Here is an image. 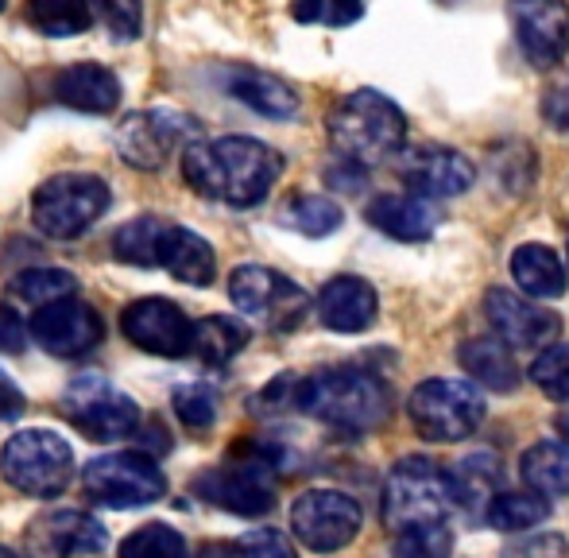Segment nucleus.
Masks as SVG:
<instances>
[{"mask_svg":"<svg viewBox=\"0 0 569 558\" xmlns=\"http://www.w3.org/2000/svg\"><path fill=\"white\" fill-rule=\"evenodd\" d=\"M182 175L206 198L256 206L283 175V156L252 137H221L210 143H190L182 156Z\"/></svg>","mask_w":569,"mask_h":558,"instance_id":"1","label":"nucleus"},{"mask_svg":"<svg viewBox=\"0 0 569 558\" xmlns=\"http://www.w3.org/2000/svg\"><path fill=\"white\" fill-rule=\"evenodd\" d=\"M295 411L326 422V427L365 435L383 427L391 416V388L380 377L360 369H326L315 377H299Z\"/></svg>","mask_w":569,"mask_h":558,"instance_id":"2","label":"nucleus"},{"mask_svg":"<svg viewBox=\"0 0 569 558\" xmlns=\"http://www.w3.org/2000/svg\"><path fill=\"white\" fill-rule=\"evenodd\" d=\"M461 508L453 474L430 458H403L383 485V524L396 536L415 528H438Z\"/></svg>","mask_w":569,"mask_h":558,"instance_id":"3","label":"nucleus"},{"mask_svg":"<svg viewBox=\"0 0 569 558\" xmlns=\"http://www.w3.org/2000/svg\"><path fill=\"white\" fill-rule=\"evenodd\" d=\"M283 450L263 442H244L232 450V461L194 477V492L206 505H218L232 516H263L276 508V469Z\"/></svg>","mask_w":569,"mask_h":558,"instance_id":"4","label":"nucleus"},{"mask_svg":"<svg viewBox=\"0 0 569 558\" xmlns=\"http://www.w3.org/2000/svg\"><path fill=\"white\" fill-rule=\"evenodd\" d=\"M330 140L341 151V159L357 163H380L396 156L407 140L403 109L380 90H357L330 113Z\"/></svg>","mask_w":569,"mask_h":558,"instance_id":"5","label":"nucleus"},{"mask_svg":"<svg viewBox=\"0 0 569 558\" xmlns=\"http://www.w3.org/2000/svg\"><path fill=\"white\" fill-rule=\"evenodd\" d=\"M0 474L23 497H59L74 477V450L54 430H20L0 450Z\"/></svg>","mask_w":569,"mask_h":558,"instance_id":"6","label":"nucleus"},{"mask_svg":"<svg viewBox=\"0 0 569 558\" xmlns=\"http://www.w3.org/2000/svg\"><path fill=\"white\" fill-rule=\"evenodd\" d=\"M109 198L113 195L98 175H54L31 198V221H36L39 233L54 237V241H74L109 210Z\"/></svg>","mask_w":569,"mask_h":558,"instance_id":"7","label":"nucleus"},{"mask_svg":"<svg viewBox=\"0 0 569 558\" xmlns=\"http://www.w3.org/2000/svg\"><path fill=\"white\" fill-rule=\"evenodd\" d=\"M86 497L101 508H117V512H132V508H148L159 497H167V477L156 466L151 454L124 450V454H101V458L86 461L82 469Z\"/></svg>","mask_w":569,"mask_h":558,"instance_id":"8","label":"nucleus"},{"mask_svg":"<svg viewBox=\"0 0 569 558\" xmlns=\"http://www.w3.org/2000/svg\"><path fill=\"white\" fill-rule=\"evenodd\" d=\"M62 416L93 442H117V438L136 435V427H140V408L132 396L120 392L98 372H82L70 380L62 392Z\"/></svg>","mask_w":569,"mask_h":558,"instance_id":"9","label":"nucleus"},{"mask_svg":"<svg viewBox=\"0 0 569 558\" xmlns=\"http://www.w3.org/2000/svg\"><path fill=\"white\" fill-rule=\"evenodd\" d=\"M415 430L430 442H461L485 422V400L465 380H422L407 400Z\"/></svg>","mask_w":569,"mask_h":558,"instance_id":"10","label":"nucleus"},{"mask_svg":"<svg viewBox=\"0 0 569 558\" xmlns=\"http://www.w3.org/2000/svg\"><path fill=\"white\" fill-rule=\"evenodd\" d=\"M229 299L237 302V310L279 333L295 330L310 310V295L299 283L260 265H244L229 276Z\"/></svg>","mask_w":569,"mask_h":558,"instance_id":"11","label":"nucleus"},{"mask_svg":"<svg viewBox=\"0 0 569 558\" xmlns=\"http://www.w3.org/2000/svg\"><path fill=\"white\" fill-rule=\"evenodd\" d=\"M194 137V117L179 113V109H148V113L124 117V124L117 129V148L136 171H159L174 156V148H182Z\"/></svg>","mask_w":569,"mask_h":558,"instance_id":"12","label":"nucleus"},{"mask_svg":"<svg viewBox=\"0 0 569 558\" xmlns=\"http://www.w3.org/2000/svg\"><path fill=\"white\" fill-rule=\"evenodd\" d=\"M291 531L307 551H341L360 531V505L349 492L310 489L291 505Z\"/></svg>","mask_w":569,"mask_h":558,"instance_id":"13","label":"nucleus"},{"mask_svg":"<svg viewBox=\"0 0 569 558\" xmlns=\"http://www.w3.org/2000/svg\"><path fill=\"white\" fill-rule=\"evenodd\" d=\"M120 330L136 349H148L156 357L194 353V322L171 299H159V295L128 302L120 315Z\"/></svg>","mask_w":569,"mask_h":558,"instance_id":"14","label":"nucleus"},{"mask_svg":"<svg viewBox=\"0 0 569 558\" xmlns=\"http://www.w3.org/2000/svg\"><path fill=\"white\" fill-rule=\"evenodd\" d=\"M31 338L54 357H82L101 346L106 322H101V315L90 307V302L67 295V299H54V302H47V307H36Z\"/></svg>","mask_w":569,"mask_h":558,"instance_id":"15","label":"nucleus"},{"mask_svg":"<svg viewBox=\"0 0 569 558\" xmlns=\"http://www.w3.org/2000/svg\"><path fill=\"white\" fill-rule=\"evenodd\" d=\"M511 28L523 47L527 62L550 70L566 59L569 47V4L566 0H511Z\"/></svg>","mask_w":569,"mask_h":558,"instance_id":"16","label":"nucleus"},{"mask_svg":"<svg viewBox=\"0 0 569 558\" xmlns=\"http://www.w3.org/2000/svg\"><path fill=\"white\" fill-rule=\"evenodd\" d=\"M485 318L496 333H500L508 346L516 349H535V346H550L562 330L555 310L535 307L531 299L516 291H503V287H492L485 295Z\"/></svg>","mask_w":569,"mask_h":558,"instance_id":"17","label":"nucleus"},{"mask_svg":"<svg viewBox=\"0 0 569 558\" xmlns=\"http://www.w3.org/2000/svg\"><path fill=\"white\" fill-rule=\"evenodd\" d=\"M109 536L93 516L62 508V512L39 516L28 531V551L36 555H101Z\"/></svg>","mask_w":569,"mask_h":558,"instance_id":"18","label":"nucleus"},{"mask_svg":"<svg viewBox=\"0 0 569 558\" xmlns=\"http://www.w3.org/2000/svg\"><path fill=\"white\" fill-rule=\"evenodd\" d=\"M472 163L453 148H419L403 163V182L427 198H457L472 187Z\"/></svg>","mask_w":569,"mask_h":558,"instance_id":"19","label":"nucleus"},{"mask_svg":"<svg viewBox=\"0 0 569 558\" xmlns=\"http://www.w3.org/2000/svg\"><path fill=\"white\" fill-rule=\"evenodd\" d=\"M376 315H380V299H376L372 283H365L357 276L330 279L322 287V295H318V318H322V326H330L338 333L368 330L376 322Z\"/></svg>","mask_w":569,"mask_h":558,"instance_id":"20","label":"nucleus"},{"mask_svg":"<svg viewBox=\"0 0 569 558\" xmlns=\"http://www.w3.org/2000/svg\"><path fill=\"white\" fill-rule=\"evenodd\" d=\"M368 221L396 241H430L438 229V210L427 195H380L368 206Z\"/></svg>","mask_w":569,"mask_h":558,"instance_id":"21","label":"nucleus"},{"mask_svg":"<svg viewBox=\"0 0 569 558\" xmlns=\"http://www.w3.org/2000/svg\"><path fill=\"white\" fill-rule=\"evenodd\" d=\"M54 98L82 113H113L120 106V78L98 62H78L54 78Z\"/></svg>","mask_w":569,"mask_h":558,"instance_id":"22","label":"nucleus"},{"mask_svg":"<svg viewBox=\"0 0 569 558\" xmlns=\"http://www.w3.org/2000/svg\"><path fill=\"white\" fill-rule=\"evenodd\" d=\"M159 265L190 287L213 283V272H218L210 241L198 237L194 229H182V226H163V237H159Z\"/></svg>","mask_w":569,"mask_h":558,"instance_id":"23","label":"nucleus"},{"mask_svg":"<svg viewBox=\"0 0 569 558\" xmlns=\"http://www.w3.org/2000/svg\"><path fill=\"white\" fill-rule=\"evenodd\" d=\"M457 361L469 372L477 385L492 388V392H516L519 388V369L516 357H511L508 341L496 333V338H469L457 349Z\"/></svg>","mask_w":569,"mask_h":558,"instance_id":"24","label":"nucleus"},{"mask_svg":"<svg viewBox=\"0 0 569 558\" xmlns=\"http://www.w3.org/2000/svg\"><path fill=\"white\" fill-rule=\"evenodd\" d=\"M511 279L523 287L531 299H558L566 295V265L547 245H519L511 252Z\"/></svg>","mask_w":569,"mask_h":558,"instance_id":"25","label":"nucleus"},{"mask_svg":"<svg viewBox=\"0 0 569 558\" xmlns=\"http://www.w3.org/2000/svg\"><path fill=\"white\" fill-rule=\"evenodd\" d=\"M229 93L237 101H244L248 109H256L260 117L287 121V117L299 113V93H295L287 82H279V78L263 74V70H232Z\"/></svg>","mask_w":569,"mask_h":558,"instance_id":"26","label":"nucleus"},{"mask_svg":"<svg viewBox=\"0 0 569 558\" xmlns=\"http://www.w3.org/2000/svg\"><path fill=\"white\" fill-rule=\"evenodd\" d=\"M527 489L542 497H569V446L566 442H539L519 461Z\"/></svg>","mask_w":569,"mask_h":558,"instance_id":"27","label":"nucleus"},{"mask_svg":"<svg viewBox=\"0 0 569 558\" xmlns=\"http://www.w3.org/2000/svg\"><path fill=\"white\" fill-rule=\"evenodd\" d=\"M244 346H248V326L240 318L213 315L194 322V353L206 365H229Z\"/></svg>","mask_w":569,"mask_h":558,"instance_id":"28","label":"nucleus"},{"mask_svg":"<svg viewBox=\"0 0 569 558\" xmlns=\"http://www.w3.org/2000/svg\"><path fill=\"white\" fill-rule=\"evenodd\" d=\"M550 516V505L542 492H496L485 520L496 531H535Z\"/></svg>","mask_w":569,"mask_h":558,"instance_id":"29","label":"nucleus"},{"mask_svg":"<svg viewBox=\"0 0 569 558\" xmlns=\"http://www.w3.org/2000/svg\"><path fill=\"white\" fill-rule=\"evenodd\" d=\"M279 221L302 237H330L341 229V206L326 195H299L279 210Z\"/></svg>","mask_w":569,"mask_h":558,"instance_id":"30","label":"nucleus"},{"mask_svg":"<svg viewBox=\"0 0 569 558\" xmlns=\"http://www.w3.org/2000/svg\"><path fill=\"white\" fill-rule=\"evenodd\" d=\"M28 20L36 23L43 36L70 39L90 28L93 8H90V0H28Z\"/></svg>","mask_w":569,"mask_h":558,"instance_id":"31","label":"nucleus"},{"mask_svg":"<svg viewBox=\"0 0 569 558\" xmlns=\"http://www.w3.org/2000/svg\"><path fill=\"white\" fill-rule=\"evenodd\" d=\"M496 481H500V469H496L492 454H472V458H465L461 469L453 474L461 508H469V512H488V505H492V497H496Z\"/></svg>","mask_w":569,"mask_h":558,"instance_id":"32","label":"nucleus"},{"mask_svg":"<svg viewBox=\"0 0 569 558\" xmlns=\"http://www.w3.org/2000/svg\"><path fill=\"white\" fill-rule=\"evenodd\" d=\"M159 237H163V221L159 218H132L113 233V257L136 268H156Z\"/></svg>","mask_w":569,"mask_h":558,"instance_id":"33","label":"nucleus"},{"mask_svg":"<svg viewBox=\"0 0 569 558\" xmlns=\"http://www.w3.org/2000/svg\"><path fill=\"white\" fill-rule=\"evenodd\" d=\"M74 287H78V279L70 272H62V268H28V272H20L8 283V295L28 302V307H47V302L74 295Z\"/></svg>","mask_w":569,"mask_h":558,"instance_id":"34","label":"nucleus"},{"mask_svg":"<svg viewBox=\"0 0 569 558\" xmlns=\"http://www.w3.org/2000/svg\"><path fill=\"white\" fill-rule=\"evenodd\" d=\"M531 380L550 400H569V341H555L535 357Z\"/></svg>","mask_w":569,"mask_h":558,"instance_id":"35","label":"nucleus"},{"mask_svg":"<svg viewBox=\"0 0 569 558\" xmlns=\"http://www.w3.org/2000/svg\"><path fill=\"white\" fill-rule=\"evenodd\" d=\"M174 416L187 422L190 430H206L218 419V392L206 385H182L174 388Z\"/></svg>","mask_w":569,"mask_h":558,"instance_id":"36","label":"nucleus"},{"mask_svg":"<svg viewBox=\"0 0 569 558\" xmlns=\"http://www.w3.org/2000/svg\"><path fill=\"white\" fill-rule=\"evenodd\" d=\"M120 555L174 558V555H187V539H182L174 528H167V524H148V528H140L136 536H128L124 544H120Z\"/></svg>","mask_w":569,"mask_h":558,"instance_id":"37","label":"nucleus"},{"mask_svg":"<svg viewBox=\"0 0 569 558\" xmlns=\"http://www.w3.org/2000/svg\"><path fill=\"white\" fill-rule=\"evenodd\" d=\"M93 16L113 39H136L143 28V0H90Z\"/></svg>","mask_w":569,"mask_h":558,"instance_id":"38","label":"nucleus"},{"mask_svg":"<svg viewBox=\"0 0 569 558\" xmlns=\"http://www.w3.org/2000/svg\"><path fill=\"white\" fill-rule=\"evenodd\" d=\"M399 555H411V558H438L450 551V536H446V528L438 524V528H415V531H403L396 544Z\"/></svg>","mask_w":569,"mask_h":558,"instance_id":"39","label":"nucleus"},{"mask_svg":"<svg viewBox=\"0 0 569 558\" xmlns=\"http://www.w3.org/2000/svg\"><path fill=\"white\" fill-rule=\"evenodd\" d=\"M237 551H248V555H276V558H287L291 555V544H287L279 531L271 528H260V531H248L244 539H237Z\"/></svg>","mask_w":569,"mask_h":558,"instance_id":"40","label":"nucleus"},{"mask_svg":"<svg viewBox=\"0 0 569 558\" xmlns=\"http://www.w3.org/2000/svg\"><path fill=\"white\" fill-rule=\"evenodd\" d=\"M28 326L16 310L0 307V353H23L28 349Z\"/></svg>","mask_w":569,"mask_h":558,"instance_id":"41","label":"nucleus"},{"mask_svg":"<svg viewBox=\"0 0 569 558\" xmlns=\"http://www.w3.org/2000/svg\"><path fill=\"white\" fill-rule=\"evenodd\" d=\"M360 167H365V163H357V159H345L341 167H330V171H326V182L345 190V195H357L360 182H365V171H360Z\"/></svg>","mask_w":569,"mask_h":558,"instance_id":"42","label":"nucleus"},{"mask_svg":"<svg viewBox=\"0 0 569 558\" xmlns=\"http://www.w3.org/2000/svg\"><path fill=\"white\" fill-rule=\"evenodd\" d=\"M360 12H365V0H326V23H333V28H345V23L360 20Z\"/></svg>","mask_w":569,"mask_h":558,"instance_id":"43","label":"nucleus"},{"mask_svg":"<svg viewBox=\"0 0 569 558\" xmlns=\"http://www.w3.org/2000/svg\"><path fill=\"white\" fill-rule=\"evenodd\" d=\"M547 117L555 129H569V90L566 86H558V90H550L547 98Z\"/></svg>","mask_w":569,"mask_h":558,"instance_id":"44","label":"nucleus"},{"mask_svg":"<svg viewBox=\"0 0 569 558\" xmlns=\"http://www.w3.org/2000/svg\"><path fill=\"white\" fill-rule=\"evenodd\" d=\"M23 411V396L20 388L12 385V380L0 372V419H16Z\"/></svg>","mask_w":569,"mask_h":558,"instance_id":"45","label":"nucleus"},{"mask_svg":"<svg viewBox=\"0 0 569 558\" xmlns=\"http://www.w3.org/2000/svg\"><path fill=\"white\" fill-rule=\"evenodd\" d=\"M291 16H295L299 23L322 20V16H326V0H295V4H291Z\"/></svg>","mask_w":569,"mask_h":558,"instance_id":"46","label":"nucleus"},{"mask_svg":"<svg viewBox=\"0 0 569 558\" xmlns=\"http://www.w3.org/2000/svg\"><path fill=\"white\" fill-rule=\"evenodd\" d=\"M4 8H8V0H0V12H4Z\"/></svg>","mask_w":569,"mask_h":558,"instance_id":"47","label":"nucleus"}]
</instances>
